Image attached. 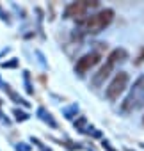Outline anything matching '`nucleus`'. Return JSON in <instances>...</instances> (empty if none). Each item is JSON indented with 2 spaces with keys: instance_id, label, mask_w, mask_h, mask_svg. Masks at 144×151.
<instances>
[{
  "instance_id": "1",
  "label": "nucleus",
  "mask_w": 144,
  "mask_h": 151,
  "mask_svg": "<svg viewBox=\"0 0 144 151\" xmlns=\"http://www.w3.org/2000/svg\"><path fill=\"white\" fill-rule=\"evenodd\" d=\"M139 109H144V75H140L133 82V87L130 89V94L126 96V100L121 105V110L125 114L139 110Z\"/></svg>"
},
{
  "instance_id": "2",
  "label": "nucleus",
  "mask_w": 144,
  "mask_h": 151,
  "mask_svg": "<svg viewBox=\"0 0 144 151\" xmlns=\"http://www.w3.org/2000/svg\"><path fill=\"white\" fill-rule=\"evenodd\" d=\"M128 57V53H126V50H123V48H117V50H114L110 55H109V59H107V62L102 66V69L93 77V86L94 87H100L103 82H105V78L109 77V75L112 73V69L116 68V64L117 62H121V60H125Z\"/></svg>"
},
{
  "instance_id": "3",
  "label": "nucleus",
  "mask_w": 144,
  "mask_h": 151,
  "mask_svg": "<svg viewBox=\"0 0 144 151\" xmlns=\"http://www.w3.org/2000/svg\"><path fill=\"white\" fill-rule=\"evenodd\" d=\"M112 18H114V11H112V9H103V11H100L98 14L87 18V20L82 23V27H84V30H86L87 34H98V32H102V30L112 22Z\"/></svg>"
},
{
  "instance_id": "4",
  "label": "nucleus",
  "mask_w": 144,
  "mask_h": 151,
  "mask_svg": "<svg viewBox=\"0 0 144 151\" xmlns=\"http://www.w3.org/2000/svg\"><path fill=\"white\" fill-rule=\"evenodd\" d=\"M128 86V73H125V71H119L116 77H114V80L110 82V86L107 87V98L109 100H117L119 98V94L125 91V87Z\"/></svg>"
},
{
  "instance_id": "5",
  "label": "nucleus",
  "mask_w": 144,
  "mask_h": 151,
  "mask_svg": "<svg viewBox=\"0 0 144 151\" xmlns=\"http://www.w3.org/2000/svg\"><path fill=\"white\" fill-rule=\"evenodd\" d=\"M98 2H75V4H71L68 6L66 9V18H82L86 16V13L91 9V7H96Z\"/></svg>"
},
{
  "instance_id": "6",
  "label": "nucleus",
  "mask_w": 144,
  "mask_h": 151,
  "mask_svg": "<svg viewBox=\"0 0 144 151\" xmlns=\"http://www.w3.org/2000/svg\"><path fill=\"white\" fill-rule=\"evenodd\" d=\"M100 62V55L98 53H87V55H84L82 59H78V62H77V66H75V71L78 73V75H86L93 66H96Z\"/></svg>"
},
{
  "instance_id": "7",
  "label": "nucleus",
  "mask_w": 144,
  "mask_h": 151,
  "mask_svg": "<svg viewBox=\"0 0 144 151\" xmlns=\"http://www.w3.org/2000/svg\"><path fill=\"white\" fill-rule=\"evenodd\" d=\"M103 147H105V149H107V151H116V149H114V147H112V146H110V144H109V142H107V140H105V142H103Z\"/></svg>"
}]
</instances>
